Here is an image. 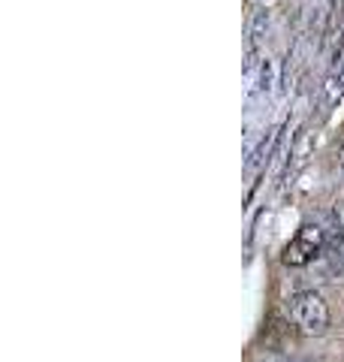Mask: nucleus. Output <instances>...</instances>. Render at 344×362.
Segmentation results:
<instances>
[{"label": "nucleus", "mask_w": 344, "mask_h": 362, "mask_svg": "<svg viewBox=\"0 0 344 362\" xmlns=\"http://www.w3.org/2000/svg\"><path fill=\"white\" fill-rule=\"evenodd\" d=\"M336 223H338V226H344V206H341V209H336Z\"/></svg>", "instance_id": "nucleus-8"}, {"label": "nucleus", "mask_w": 344, "mask_h": 362, "mask_svg": "<svg viewBox=\"0 0 344 362\" xmlns=\"http://www.w3.org/2000/svg\"><path fill=\"white\" fill-rule=\"evenodd\" d=\"M323 259H326V266H329L332 275H338V272H344V226H338V223H336V230L329 233Z\"/></svg>", "instance_id": "nucleus-3"}, {"label": "nucleus", "mask_w": 344, "mask_h": 362, "mask_svg": "<svg viewBox=\"0 0 344 362\" xmlns=\"http://www.w3.org/2000/svg\"><path fill=\"white\" fill-rule=\"evenodd\" d=\"M290 317L305 335H323L329 329V305L314 290H302L290 299Z\"/></svg>", "instance_id": "nucleus-2"}, {"label": "nucleus", "mask_w": 344, "mask_h": 362, "mask_svg": "<svg viewBox=\"0 0 344 362\" xmlns=\"http://www.w3.org/2000/svg\"><path fill=\"white\" fill-rule=\"evenodd\" d=\"M323 90H326V103H338L344 97V70H332Z\"/></svg>", "instance_id": "nucleus-6"}, {"label": "nucleus", "mask_w": 344, "mask_h": 362, "mask_svg": "<svg viewBox=\"0 0 344 362\" xmlns=\"http://www.w3.org/2000/svg\"><path fill=\"white\" fill-rule=\"evenodd\" d=\"M260 362H302V359H287V356H263Z\"/></svg>", "instance_id": "nucleus-7"}, {"label": "nucleus", "mask_w": 344, "mask_h": 362, "mask_svg": "<svg viewBox=\"0 0 344 362\" xmlns=\"http://www.w3.org/2000/svg\"><path fill=\"white\" fill-rule=\"evenodd\" d=\"M272 82H275V64L269 58H263L260 66H257V85H254V90H257V94H269Z\"/></svg>", "instance_id": "nucleus-5"}, {"label": "nucleus", "mask_w": 344, "mask_h": 362, "mask_svg": "<svg viewBox=\"0 0 344 362\" xmlns=\"http://www.w3.org/2000/svg\"><path fill=\"white\" fill-rule=\"evenodd\" d=\"M266 30H269V9H257V13L251 16V30H248L251 49H257V42L266 37Z\"/></svg>", "instance_id": "nucleus-4"}, {"label": "nucleus", "mask_w": 344, "mask_h": 362, "mask_svg": "<svg viewBox=\"0 0 344 362\" xmlns=\"http://www.w3.org/2000/svg\"><path fill=\"white\" fill-rule=\"evenodd\" d=\"M326 239H329V233H326L320 223H305L302 230L290 239V245L284 247L281 263H284V266H290V269L311 266L314 259L323 257V251H326Z\"/></svg>", "instance_id": "nucleus-1"}, {"label": "nucleus", "mask_w": 344, "mask_h": 362, "mask_svg": "<svg viewBox=\"0 0 344 362\" xmlns=\"http://www.w3.org/2000/svg\"><path fill=\"white\" fill-rule=\"evenodd\" d=\"M338 163H341V169H344V142H341V148H338Z\"/></svg>", "instance_id": "nucleus-9"}]
</instances>
